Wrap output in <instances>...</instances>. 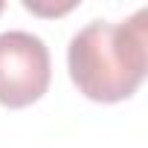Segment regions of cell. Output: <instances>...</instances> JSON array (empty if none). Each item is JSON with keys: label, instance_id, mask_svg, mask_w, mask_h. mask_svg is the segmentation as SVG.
I'll return each mask as SVG.
<instances>
[{"label": "cell", "instance_id": "cell-2", "mask_svg": "<svg viewBox=\"0 0 148 148\" xmlns=\"http://www.w3.org/2000/svg\"><path fill=\"white\" fill-rule=\"evenodd\" d=\"M49 49L23 29L0 32V105L26 108L38 102L49 87Z\"/></svg>", "mask_w": 148, "mask_h": 148}, {"label": "cell", "instance_id": "cell-1", "mask_svg": "<svg viewBox=\"0 0 148 148\" xmlns=\"http://www.w3.org/2000/svg\"><path fill=\"white\" fill-rule=\"evenodd\" d=\"M148 9L122 23L90 21L67 49L70 79L93 102H122L136 93L148 67Z\"/></svg>", "mask_w": 148, "mask_h": 148}, {"label": "cell", "instance_id": "cell-3", "mask_svg": "<svg viewBox=\"0 0 148 148\" xmlns=\"http://www.w3.org/2000/svg\"><path fill=\"white\" fill-rule=\"evenodd\" d=\"M23 6H26L29 12H38V15H61V12H70L76 3H61V6H38V3H32V0H23Z\"/></svg>", "mask_w": 148, "mask_h": 148}, {"label": "cell", "instance_id": "cell-4", "mask_svg": "<svg viewBox=\"0 0 148 148\" xmlns=\"http://www.w3.org/2000/svg\"><path fill=\"white\" fill-rule=\"evenodd\" d=\"M0 12H3V3H0Z\"/></svg>", "mask_w": 148, "mask_h": 148}]
</instances>
